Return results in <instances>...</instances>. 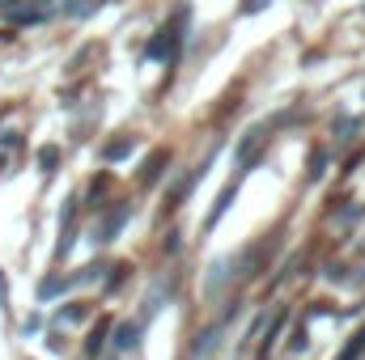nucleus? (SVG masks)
I'll return each mask as SVG.
<instances>
[{
  "label": "nucleus",
  "instance_id": "nucleus-1",
  "mask_svg": "<svg viewBox=\"0 0 365 360\" xmlns=\"http://www.w3.org/2000/svg\"><path fill=\"white\" fill-rule=\"evenodd\" d=\"M136 344V327H119V348H132Z\"/></svg>",
  "mask_w": 365,
  "mask_h": 360
},
{
  "label": "nucleus",
  "instance_id": "nucleus-2",
  "mask_svg": "<svg viewBox=\"0 0 365 360\" xmlns=\"http://www.w3.org/2000/svg\"><path fill=\"white\" fill-rule=\"evenodd\" d=\"M361 348H365V331L357 335V339H353V344H349V352H344L340 360H357V352H361Z\"/></svg>",
  "mask_w": 365,
  "mask_h": 360
}]
</instances>
